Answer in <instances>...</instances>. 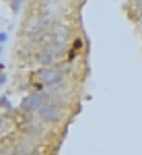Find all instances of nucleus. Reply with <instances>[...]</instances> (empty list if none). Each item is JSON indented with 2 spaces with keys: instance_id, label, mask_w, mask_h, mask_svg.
<instances>
[{
  "instance_id": "f257e3e1",
  "label": "nucleus",
  "mask_w": 142,
  "mask_h": 155,
  "mask_svg": "<svg viewBox=\"0 0 142 155\" xmlns=\"http://www.w3.org/2000/svg\"><path fill=\"white\" fill-rule=\"evenodd\" d=\"M64 54V44L56 39V41H47L43 48L37 52V62L43 66H54V62H58V58Z\"/></svg>"
},
{
  "instance_id": "f03ea898",
  "label": "nucleus",
  "mask_w": 142,
  "mask_h": 155,
  "mask_svg": "<svg viewBox=\"0 0 142 155\" xmlns=\"http://www.w3.org/2000/svg\"><path fill=\"white\" fill-rule=\"evenodd\" d=\"M62 77H64V72L60 71V68L46 66V68L37 71V74L33 77V85H35L37 89H41V87H54V85H58L62 81Z\"/></svg>"
},
{
  "instance_id": "7ed1b4c3",
  "label": "nucleus",
  "mask_w": 142,
  "mask_h": 155,
  "mask_svg": "<svg viewBox=\"0 0 142 155\" xmlns=\"http://www.w3.org/2000/svg\"><path fill=\"white\" fill-rule=\"evenodd\" d=\"M39 116H41L43 122H58L62 118V110L56 104H43L39 107Z\"/></svg>"
},
{
  "instance_id": "20e7f679",
  "label": "nucleus",
  "mask_w": 142,
  "mask_h": 155,
  "mask_svg": "<svg viewBox=\"0 0 142 155\" xmlns=\"http://www.w3.org/2000/svg\"><path fill=\"white\" fill-rule=\"evenodd\" d=\"M43 104H46V97L41 95V93H31V95H27L23 99L21 107H23L25 112H37Z\"/></svg>"
}]
</instances>
